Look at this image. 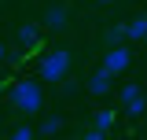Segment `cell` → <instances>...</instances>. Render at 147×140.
Wrapping results in <instances>:
<instances>
[{"mask_svg": "<svg viewBox=\"0 0 147 140\" xmlns=\"http://www.w3.org/2000/svg\"><path fill=\"white\" fill-rule=\"evenodd\" d=\"M110 4H114V0H99V7H110Z\"/></svg>", "mask_w": 147, "mask_h": 140, "instance_id": "16", "label": "cell"}, {"mask_svg": "<svg viewBox=\"0 0 147 140\" xmlns=\"http://www.w3.org/2000/svg\"><path fill=\"white\" fill-rule=\"evenodd\" d=\"M114 118H118L114 111H99V114L92 118V125H96V129H103V133H110V125H114Z\"/></svg>", "mask_w": 147, "mask_h": 140, "instance_id": "10", "label": "cell"}, {"mask_svg": "<svg viewBox=\"0 0 147 140\" xmlns=\"http://www.w3.org/2000/svg\"><path fill=\"white\" fill-rule=\"evenodd\" d=\"M59 129H63V118H59V114H48L44 122L37 125V133H40V137H55Z\"/></svg>", "mask_w": 147, "mask_h": 140, "instance_id": "9", "label": "cell"}, {"mask_svg": "<svg viewBox=\"0 0 147 140\" xmlns=\"http://www.w3.org/2000/svg\"><path fill=\"white\" fill-rule=\"evenodd\" d=\"M103 137H107V133H103V129H96V125H92L88 133H85V140H103Z\"/></svg>", "mask_w": 147, "mask_h": 140, "instance_id": "14", "label": "cell"}, {"mask_svg": "<svg viewBox=\"0 0 147 140\" xmlns=\"http://www.w3.org/2000/svg\"><path fill=\"white\" fill-rule=\"evenodd\" d=\"M110 88H114V74H107V70L99 67V70L88 77V92H92V96H107Z\"/></svg>", "mask_w": 147, "mask_h": 140, "instance_id": "5", "label": "cell"}, {"mask_svg": "<svg viewBox=\"0 0 147 140\" xmlns=\"http://www.w3.org/2000/svg\"><path fill=\"white\" fill-rule=\"evenodd\" d=\"M103 41H107V44H121V41H125V22H118V26H110L107 33H103Z\"/></svg>", "mask_w": 147, "mask_h": 140, "instance_id": "11", "label": "cell"}, {"mask_svg": "<svg viewBox=\"0 0 147 140\" xmlns=\"http://www.w3.org/2000/svg\"><path fill=\"white\" fill-rule=\"evenodd\" d=\"M129 63H132V52L125 44H107V55H103V70L107 74H121V70H129Z\"/></svg>", "mask_w": 147, "mask_h": 140, "instance_id": "3", "label": "cell"}, {"mask_svg": "<svg viewBox=\"0 0 147 140\" xmlns=\"http://www.w3.org/2000/svg\"><path fill=\"white\" fill-rule=\"evenodd\" d=\"M121 103H125V114H129V118H140V114L147 111V96L136 92V96H129V100H121Z\"/></svg>", "mask_w": 147, "mask_h": 140, "instance_id": "8", "label": "cell"}, {"mask_svg": "<svg viewBox=\"0 0 147 140\" xmlns=\"http://www.w3.org/2000/svg\"><path fill=\"white\" fill-rule=\"evenodd\" d=\"M136 92H144V88H140V85H125V88H121V100H129V96H136Z\"/></svg>", "mask_w": 147, "mask_h": 140, "instance_id": "13", "label": "cell"}, {"mask_svg": "<svg viewBox=\"0 0 147 140\" xmlns=\"http://www.w3.org/2000/svg\"><path fill=\"white\" fill-rule=\"evenodd\" d=\"M66 22H70V15H66L63 4H52L44 11V30H66Z\"/></svg>", "mask_w": 147, "mask_h": 140, "instance_id": "6", "label": "cell"}, {"mask_svg": "<svg viewBox=\"0 0 147 140\" xmlns=\"http://www.w3.org/2000/svg\"><path fill=\"white\" fill-rule=\"evenodd\" d=\"M7 100L18 114H37L44 107V88H40V81H15L7 88Z\"/></svg>", "mask_w": 147, "mask_h": 140, "instance_id": "2", "label": "cell"}, {"mask_svg": "<svg viewBox=\"0 0 147 140\" xmlns=\"http://www.w3.org/2000/svg\"><path fill=\"white\" fill-rule=\"evenodd\" d=\"M40 33H44V26H40V22H26V26H18L15 37H18V44L30 52V48H37V44H40Z\"/></svg>", "mask_w": 147, "mask_h": 140, "instance_id": "4", "label": "cell"}, {"mask_svg": "<svg viewBox=\"0 0 147 140\" xmlns=\"http://www.w3.org/2000/svg\"><path fill=\"white\" fill-rule=\"evenodd\" d=\"M33 137H37L33 125H15V133H11V140H33Z\"/></svg>", "mask_w": 147, "mask_h": 140, "instance_id": "12", "label": "cell"}, {"mask_svg": "<svg viewBox=\"0 0 147 140\" xmlns=\"http://www.w3.org/2000/svg\"><path fill=\"white\" fill-rule=\"evenodd\" d=\"M74 70V55L66 48H52V52H40L37 59V77L44 81V85H59L66 74Z\"/></svg>", "mask_w": 147, "mask_h": 140, "instance_id": "1", "label": "cell"}, {"mask_svg": "<svg viewBox=\"0 0 147 140\" xmlns=\"http://www.w3.org/2000/svg\"><path fill=\"white\" fill-rule=\"evenodd\" d=\"M125 37H132V41H147V15H136L132 22H125Z\"/></svg>", "mask_w": 147, "mask_h": 140, "instance_id": "7", "label": "cell"}, {"mask_svg": "<svg viewBox=\"0 0 147 140\" xmlns=\"http://www.w3.org/2000/svg\"><path fill=\"white\" fill-rule=\"evenodd\" d=\"M4 59H7V48H4V44H0V63H4Z\"/></svg>", "mask_w": 147, "mask_h": 140, "instance_id": "15", "label": "cell"}]
</instances>
